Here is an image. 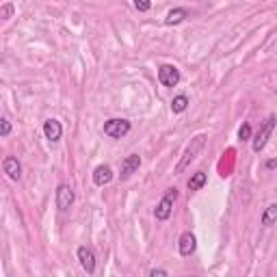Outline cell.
Listing matches in <instances>:
<instances>
[{
    "label": "cell",
    "instance_id": "1",
    "mask_svg": "<svg viewBox=\"0 0 277 277\" xmlns=\"http://www.w3.org/2000/svg\"><path fill=\"white\" fill-rule=\"evenodd\" d=\"M204 145H206V135L193 137L191 143L186 145V150H184V154H182V158H180V163L175 165V173H182L184 169H186L188 165H191L193 160L197 158V154H200V152L204 150Z\"/></svg>",
    "mask_w": 277,
    "mask_h": 277
},
{
    "label": "cell",
    "instance_id": "2",
    "mask_svg": "<svg viewBox=\"0 0 277 277\" xmlns=\"http://www.w3.org/2000/svg\"><path fill=\"white\" fill-rule=\"evenodd\" d=\"M175 200H178V188H169L167 195L158 201V206H156V210H154L156 219H158V221H167L169 216H171V212H173V201Z\"/></svg>",
    "mask_w": 277,
    "mask_h": 277
},
{
    "label": "cell",
    "instance_id": "3",
    "mask_svg": "<svg viewBox=\"0 0 277 277\" xmlns=\"http://www.w3.org/2000/svg\"><path fill=\"white\" fill-rule=\"evenodd\" d=\"M130 132V122L128 119H108L104 123V135L113 137V138H122Z\"/></svg>",
    "mask_w": 277,
    "mask_h": 277
},
{
    "label": "cell",
    "instance_id": "4",
    "mask_svg": "<svg viewBox=\"0 0 277 277\" xmlns=\"http://www.w3.org/2000/svg\"><path fill=\"white\" fill-rule=\"evenodd\" d=\"M273 128H275V115H271V117L262 123V128H260V132L256 135V138H253V152H262V150H264V145H266V141H269Z\"/></svg>",
    "mask_w": 277,
    "mask_h": 277
},
{
    "label": "cell",
    "instance_id": "5",
    "mask_svg": "<svg viewBox=\"0 0 277 277\" xmlns=\"http://www.w3.org/2000/svg\"><path fill=\"white\" fill-rule=\"evenodd\" d=\"M138 167H141V156H137V154L126 156V158L122 160V169H119V178H122V180H128L132 173L137 171Z\"/></svg>",
    "mask_w": 277,
    "mask_h": 277
},
{
    "label": "cell",
    "instance_id": "6",
    "mask_svg": "<svg viewBox=\"0 0 277 277\" xmlns=\"http://www.w3.org/2000/svg\"><path fill=\"white\" fill-rule=\"evenodd\" d=\"M158 80L163 82L165 87H175L180 82V72H178V67H173V65H163L158 69Z\"/></svg>",
    "mask_w": 277,
    "mask_h": 277
},
{
    "label": "cell",
    "instance_id": "7",
    "mask_svg": "<svg viewBox=\"0 0 277 277\" xmlns=\"http://www.w3.org/2000/svg\"><path fill=\"white\" fill-rule=\"evenodd\" d=\"M78 260H80V266L87 271V273L93 275V271H95V253L91 251L89 247H78Z\"/></svg>",
    "mask_w": 277,
    "mask_h": 277
},
{
    "label": "cell",
    "instance_id": "8",
    "mask_svg": "<svg viewBox=\"0 0 277 277\" xmlns=\"http://www.w3.org/2000/svg\"><path fill=\"white\" fill-rule=\"evenodd\" d=\"M72 204H74V191L67 184H61L57 188V208L59 210H67Z\"/></svg>",
    "mask_w": 277,
    "mask_h": 277
},
{
    "label": "cell",
    "instance_id": "9",
    "mask_svg": "<svg viewBox=\"0 0 277 277\" xmlns=\"http://www.w3.org/2000/svg\"><path fill=\"white\" fill-rule=\"evenodd\" d=\"M195 247H197L195 234H191V232H184L182 236H180L178 249H180V253H182V256H191V253L195 251Z\"/></svg>",
    "mask_w": 277,
    "mask_h": 277
},
{
    "label": "cell",
    "instance_id": "10",
    "mask_svg": "<svg viewBox=\"0 0 277 277\" xmlns=\"http://www.w3.org/2000/svg\"><path fill=\"white\" fill-rule=\"evenodd\" d=\"M2 169L11 180H20L22 178V167H20V163H17V158H13V156H7V158H4Z\"/></svg>",
    "mask_w": 277,
    "mask_h": 277
},
{
    "label": "cell",
    "instance_id": "11",
    "mask_svg": "<svg viewBox=\"0 0 277 277\" xmlns=\"http://www.w3.org/2000/svg\"><path fill=\"white\" fill-rule=\"evenodd\" d=\"M44 132H46V137L50 138V141H59L63 135V128H61V123L57 122V119H48V122L44 123Z\"/></svg>",
    "mask_w": 277,
    "mask_h": 277
},
{
    "label": "cell",
    "instance_id": "12",
    "mask_svg": "<svg viewBox=\"0 0 277 277\" xmlns=\"http://www.w3.org/2000/svg\"><path fill=\"white\" fill-rule=\"evenodd\" d=\"M110 180H113V171H110L108 165H100V167L93 171V182L98 184V186H104V184H108Z\"/></svg>",
    "mask_w": 277,
    "mask_h": 277
},
{
    "label": "cell",
    "instance_id": "13",
    "mask_svg": "<svg viewBox=\"0 0 277 277\" xmlns=\"http://www.w3.org/2000/svg\"><path fill=\"white\" fill-rule=\"evenodd\" d=\"M188 15L186 9H171V11L167 13V17H165V24L167 26H173V24H180V22H184Z\"/></svg>",
    "mask_w": 277,
    "mask_h": 277
},
{
    "label": "cell",
    "instance_id": "14",
    "mask_svg": "<svg viewBox=\"0 0 277 277\" xmlns=\"http://www.w3.org/2000/svg\"><path fill=\"white\" fill-rule=\"evenodd\" d=\"M206 180H208V175H206L204 171L193 173V178L188 180V188H191V191H200V188L206 184Z\"/></svg>",
    "mask_w": 277,
    "mask_h": 277
},
{
    "label": "cell",
    "instance_id": "15",
    "mask_svg": "<svg viewBox=\"0 0 277 277\" xmlns=\"http://www.w3.org/2000/svg\"><path fill=\"white\" fill-rule=\"evenodd\" d=\"M275 219H277V204H271L269 208H266L264 215H262V225L271 228V225L275 223Z\"/></svg>",
    "mask_w": 277,
    "mask_h": 277
},
{
    "label": "cell",
    "instance_id": "16",
    "mask_svg": "<svg viewBox=\"0 0 277 277\" xmlns=\"http://www.w3.org/2000/svg\"><path fill=\"white\" fill-rule=\"evenodd\" d=\"M186 106H188L186 95H178V98H173V102H171V110H173V113H184Z\"/></svg>",
    "mask_w": 277,
    "mask_h": 277
},
{
    "label": "cell",
    "instance_id": "17",
    "mask_svg": "<svg viewBox=\"0 0 277 277\" xmlns=\"http://www.w3.org/2000/svg\"><path fill=\"white\" fill-rule=\"evenodd\" d=\"M249 137H251V126H249V123H243V126L238 128V138H241V141H247Z\"/></svg>",
    "mask_w": 277,
    "mask_h": 277
},
{
    "label": "cell",
    "instance_id": "18",
    "mask_svg": "<svg viewBox=\"0 0 277 277\" xmlns=\"http://www.w3.org/2000/svg\"><path fill=\"white\" fill-rule=\"evenodd\" d=\"M9 132H11V123H9L7 119L0 117V137H7Z\"/></svg>",
    "mask_w": 277,
    "mask_h": 277
},
{
    "label": "cell",
    "instance_id": "19",
    "mask_svg": "<svg viewBox=\"0 0 277 277\" xmlns=\"http://www.w3.org/2000/svg\"><path fill=\"white\" fill-rule=\"evenodd\" d=\"M135 7L138 9V11H150L152 2H150V0H135Z\"/></svg>",
    "mask_w": 277,
    "mask_h": 277
},
{
    "label": "cell",
    "instance_id": "20",
    "mask_svg": "<svg viewBox=\"0 0 277 277\" xmlns=\"http://www.w3.org/2000/svg\"><path fill=\"white\" fill-rule=\"evenodd\" d=\"M11 15H13V4H4V7L0 9V17L7 20V17H11Z\"/></svg>",
    "mask_w": 277,
    "mask_h": 277
},
{
    "label": "cell",
    "instance_id": "21",
    "mask_svg": "<svg viewBox=\"0 0 277 277\" xmlns=\"http://www.w3.org/2000/svg\"><path fill=\"white\" fill-rule=\"evenodd\" d=\"M150 275H152V277H167L169 273H167L165 269H152V271H150Z\"/></svg>",
    "mask_w": 277,
    "mask_h": 277
},
{
    "label": "cell",
    "instance_id": "22",
    "mask_svg": "<svg viewBox=\"0 0 277 277\" xmlns=\"http://www.w3.org/2000/svg\"><path fill=\"white\" fill-rule=\"evenodd\" d=\"M266 169H275V160H269V163H266Z\"/></svg>",
    "mask_w": 277,
    "mask_h": 277
}]
</instances>
